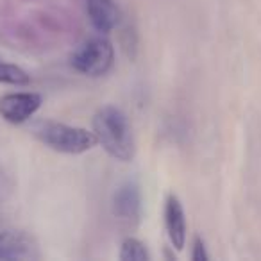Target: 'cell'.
Wrapping results in <instances>:
<instances>
[{
    "label": "cell",
    "mask_w": 261,
    "mask_h": 261,
    "mask_svg": "<svg viewBox=\"0 0 261 261\" xmlns=\"http://www.w3.org/2000/svg\"><path fill=\"white\" fill-rule=\"evenodd\" d=\"M165 229L170 245L175 250H182L186 245V217L181 200L175 195H168L165 202Z\"/></svg>",
    "instance_id": "cell-7"
},
{
    "label": "cell",
    "mask_w": 261,
    "mask_h": 261,
    "mask_svg": "<svg viewBox=\"0 0 261 261\" xmlns=\"http://www.w3.org/2000/svg\"><path fill=\"white\" fill-rule=\"evenodd\" d=\"M31 83V75L23 68L11 63L0 61V84H11V86H27Z\"/></svg>",
    "instance_id": "cell-10"
},
{
    "label": "cell",
    "mask_w": 261,
    "mask_h": 261,
    "mask_svg": "<svg viewBox=\"0 0 261 261\" xmlns=\"http://www.w3.org/2000/svg\"><path fill=\"white\" fill-rule=\"evenodd\" d=\"M86 13L98 34H109L122 20V11L115 0H86Z\"/></svg>",
    "instance_id": "cell-6"
},
{
    "label": "cell",
    "mask_w": 261,
    "mask_h": 261,
    "mask_svg": "<svg viewBox=\"0 0 261 261\" xmlns=\"http://www.w3.org/2000/svg\"><path fill=\"white\" fill-rule=\"evenodd\" d=\"M192 259L193 261H207L210 256L206 252V243L200 236H195L193 240V250H192Z\"/></svg>",
    "instance_id": "cell-11"
},
{
    "label": "cell",
    "mask_w": 261,
    "mask_h": 261,
    "mask_svg": "<svg viewBox=\"0 0 261 261\" xmlns=\"http://www.w3.org/2000/svg\"><path fill=\"white\" fill-rule=\"evenodd\" d=\"M118 257L122 261H149L150 254L147 250L145 243L140 242L138 238H125L122 242V247H120V254Z\"/></svg>",
    "instance_id": "cell-9"
},
{
    "label": "cell",
    "mask_w": 261,
    "mask_h": 261,
    "mask_svg": "<svg viewBox=\"0 0 261 261\" xmlns=\"http://www.w3.org/2000/svg\"><path fill=\"white\" fill-rule=\"evenodd\" d=\"M33 135L45 147L61 154H84L98 145L95 133L83 127L66 125L54 120H40L33 125Z\"/></svg>",
    "instance_id": "cell-2"
},
{
    "label": "cell",
    "mask_w": 261,
    "mask_h": 261,
    "mask_svg": "<svg viewBox=\"0 0 261 261\" xmlns=\"http://www.w3.org/2000/svg\"><path fill=\"white\" fill-rule=\"evenodd\" d=\"M34 240L23 231L0 232V259H29L36 257Z\"/></svg>",
    "instance_id": "cell-8"
},
{
    "label": "cell",
    "mask_w": 261,
    "mask_h": 261,
    "mask_svg": "<svg viewBox=\"0 0 261 261\" xmlns=\"http://www.w3.org/2000/svg\"><path fill=\"white\" fill-rule=\"evenodd\" d=\"M93 133L102 149L116 161L135 158V136L127 115L116 106H102L93 116Z\"/></svg>",
    "instance_id": "cell-1"
},
{
    "label": "cell",
    "mask_w": 261,
    "mask_h": 261,
    "mask_svg": "<svg viewBox=\"0 0 261 261\" xmlns=\"http://www.w3.org/2000/svg\"><path fill=\"white\" fill-rule=\"evenodd\" d=\"M43 104V97L36 91H15L0 97V116L8 123L22 125L31 120Z\"/></svg>",
    "instance_id": "cell-4"
},
{
    "label": "cell",
    "mask_w": 261,
    "mask_h": 261,
    "mask_svg": "<svg viewBox=\"0 0 261 261\" xmlns=\"http://www.w3.org/2000/svg\"><path fill=\"white\" fill-rule=\"evenodd\" d=\"M113 215L125 224H138L142 217V192L135 181H127L113 195Z\"/></svg>",
    "instance_id": "cell-5"
},
{
    "label": "cell",
    "mask_w": 261,
    "mask_h": 261,
    "mask_svg": "<svg viewBox=\"0 0 261 261\" xmlns=\"http://www.w3.org/2000/svg\"><path fill=\"white\" fill-rule=\"evenodd\" d=\"M70 63L83 75L102 77L115 65V47L106 34H98L81 43L70 56Z\"/></svg>",
    "instance_id": "cell-3"
}]
</instances>
